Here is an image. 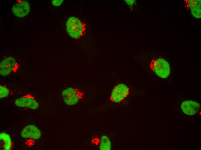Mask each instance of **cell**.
I'll use <instances>...</instances> for the list:
<instances>
[{"mask_svg": "<svg viewBox=\"0 0 201 150\" xmlns=\"http://www.w3.org/2000/svg\"><path fill=\"white\" fill-rule=\"evenodd\" d=\"M66 29L70 37L77 39L84 34L85 30V25L78 18L72 16L69 18L66 22Z\"/></svg>", "mask_w": 201, "mask_h": 150, "instance_id": "cell-1", "label": "cell"}, {"mask_svg": "<svg viewBox=\"0 0 201 150\" xmlns=\"http://www.w3.org/2000/svg\"><path fill=\"white\" fill-rule=\"evenodd\" d=\"M149 66L157 76L162 78H167L170 73V70L169 63L162 58L153 59Z\"/></svg>", "mask_w": 201, "mask_h": 150, "instance_id": "cell-2", "label": "cell"}, {"mask_svg": "<svg viewBox=\"0 0 201 150\" xmlns=\"http://www.w3.org/2000/svg\"><path fill=\"white\" fill-rule=\"evenodd\" d=\"M84 92L77 89L68 87L63 90L62 95L64 102L69 106L77 104L83 99Z\"/></svg>", "mask_w": 201, "mask_h": 150, "instance_id": "cell-3", "label": "cell"}, {"mask_svg": "<svg viewBox=\"0 0 201 150\" xmlns=\"http://www.w3.org/2000/svg\"><path fill=\"white\" fill-rule=\"evenodd\" d=\"M130 89L125 84L121 83L115 85L112 90L110 100L112 102L120 103L128 97Z\"/></svg>", "mask_w": 201, "mask_h": 150, "instance_id": "cell-4", "label": "cell"}, {"mask_svg": "<svg viewBox=\"0 0 201 150\" xmlns=\"http://www.w3.org/2000/svg\"><path fill=\"white\" fill-rule=\"evenodd\" d=\"M16 62L14 58L11 57H7L1 61L0 64V74L5 76L12 72H16L17 68Z\"/></svg>", "mask_w": 201, "mask_h": 150, "instance_id": "cell-5", "label": "cell"}, {"mask_svg": "<svg viewBox=\"0 0 201 150\" xmlns=\"http://www.w3.org/2000/svg\"><path fill=\"white\" fill-rule=\"evenodd\" d=\"M15 103L16 106L19 107L28 108L34 110L37 109L39 106L34 97L29 94L17 99Z\"/></svg>", "mask_w": 201, "mask_h": 150, "instance_id": "cell-6", "label": "cell"}, {"mask_svg": "<svg viewBox=\"0 0 201 150\" xmlns=\"http://www.w3.org/2000/svg\"><path fill=\"white\" fill-rule=\"evenodd\" d=\"M30 10L29 3L24 1L16 3L12 8L13 14L19 18H23L26 16L29 12Z\"/></svg>", "mask_w": 201, "mask_h": 150, "instance_id": "cell-7", "label": "cell"}, {"mask_svg": "<svg viewBox=\"0 0 201 150\" xmlns=\"http://www.w3.org/2000/svg\"><path fill=\"white\" fill-rule=\"evenodd\" d=\"M21 137L24 138L36 140L40 138L41 134L38 127L33 125H29L24 128L21 132Z\"/></svg>", "mask_w": 201, "mask_h": 150, "instance_id": "cell-8", "label": "cell"}, {"mask_svg": "<svg viewBox=\"0 0 201 150\" xmlns=\"http://www.w3.org/2000/svg\"><path fill=\"white\" fill-rule=\"evenodd\" d=\"M181 107L183 112L186 114L193 115L199 111L200 105L195 101L187 100L182 103Z\"/></svg>", "mask_w": 201, "mask_h": 150, "instance_id": "cell-9", "label": "cell"}, {"mask_svg": "<svg viewBox=\"0 0 201 150\" xmlns=\"http://www.w3.org/2000/svg\"><path fill=\"white\" fill-rule=\"evenodd\" d=\"M187 6L190 9L193 16L196 18L201 17V1L200 0H186Z\"/></svg>", "mask_w": 201, "mask_h": 150, "instance_id": "cell-10", "label": "cell"}, {"mask_svg": "<svg viewBox=\"0 0 201 150\" xmlns=\"http://www.w3.org/2000/svg\"><path fill=\"white\" fill-rule=\"evenodd\" d=\"M0 149L11 150L12 147V142L10 135L4 132L0 133Z\"/></svg>", "mask_w": 201, "mask_h": 150, "instance_id": "cell-11", "label": "cell"}, {"mask_svg": "<svg viewBox=\"0 0 201 150\" xmlns=\"http://www.w3.org/2000/svg\"><path fill=\"white\" fill-rule=\"evenodd\" d=\"M111 143L109 138L106 135H103L101 138L100 149L102 150H109L111 149Z\"/></svg>", "mask_w": 201, "mask_h": 150, "instance_id": "cell-12", "label": "cell"}, {"mask_svg": "<svg viewBox=\"0 0 201 150\" xmlns=\"http://www.w3.org/2000/svg\"><path fill=\"white\" fill-rule=\"evenodd\" d=\"M9 94V91L6 87L0 85V99L6 97Z\"/></svg>", "mask_w": 201, "mask_h": 150, "instance_id": "cell-13", "label": "cell"}, {"mask_svg": "<svg viewBox=\"0 0 201 150\" xmlns=\"http://www.w3.org/2000/svg\"><path fill=\"white\" fill-rule=\"evenodd\" d=\"M63 1V0H53L52 1V3L54 6H59L61 4Z\"/></svg>", "mask_w": 201, "mask_h": 150, "instance_id": "cell-14", "label": "cell"}, {"mask_svg": "<svg viewBox=\"0 0 201 150\" xmlns=\"http://www.w3.org/2000/svg\"><path fill=\"white\" fill-rule=\"evenodd\" d=\"M125 1L127 4L131 6L134 5L136 2L134 0H125Z\"/></svg>", "mask_w": 201, "mask_h": 150, "instance_id": "cell-15", "label": "cell"}]
</instances>
